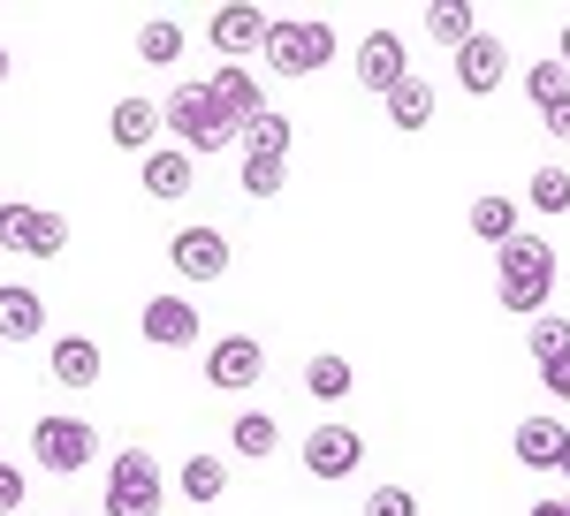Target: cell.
Segmentation results:
<instances>
[{
  "mask_svg": "<svg viewBox=\"0 0 570 516\" xmlns=\"http://www.w3.org/2000/svg\"><path fill=\"white\" fill-rule=\"evenodd\" d=\"M548 297H556V244L548 236H518L494 258V304L518 311V319H540Z\"/></svg>",
  "mask_w": 570,
  "mask_h": 516,
  "instance_id": "6da1fadb",
  "label": "cell"
},
{
  "mask_svg": "<svg viewBox=\"0 0 570 516\" xmlns=\"http://www.w3.org/2000/svg\"><path fill=\"white\" fill-rule=\"evenodd\" d=\"M160 115H168V129H176V152H228V145H244V122L228 115L214 99V85H183L160 99Z\"/></svg>",
  "mask_w": 570,
  "mask_h": 516,
  "instance_id": "7a4b0ae2",
  "label": "cell"
},
{
  "mask_svg": "<svg viewBox=\"0 0 570 516\" xmlns=\"http://www.w3.org/2000/svg\"><path fill=\"white\" fill-rule=\"evenodd\" d=\"M327 61H335V31L320 16H282L266 31V69L274 77H320Z\"/></svg>",
  "mask_w": 570,
  "mask_h": 516,
  "instance_id": "3957f363",
  "label": "cell"
},
{
  "mask_svg": "<svg viewBox=\"0 0 570 516\" xmlns=\"http://www.w3.org/2000/svg\"><path fill=\"white\" fill-rule=\"evenodd\" d=\"M99 516H160V464L145 448H122L107 464V509Z\"/></svg>",
  "mask_w": 570,
  "mask_h": 516,
  "instance_id": "277c9868",
  "label": "cell"
},
{
  "mask_svg": "<svg viewBox=\"0 0 570 516\" xmlns=\"http://www.w3.org/2000/svg\"><path fill=\"white\" fill-rule=\"evenodd\" d=\"M31 456H39L46 472L77 478L91 456H99V433H91L85 418H39V426H31Z\"/></svg>",
  "mask_w": 570,
  "mask_h": 516,
  "instance_id": "5b68a950",
  "label": "cell"
},
{
  "mask_svg": "<svg viewBox=\"0 0 570 516\" xmlns=\"http://www.w3.org/2000/svg\"><path fill=\"white\" fill-rule=\"evenodd\" d=\"M69 244V220L46 214V206H8L0 220V251H23V258H53Z\"/></svg>",
  "mask_w": 570,
  "mask_h": 516,
  "instance_id": "8992f818",
  "label": "cell"
},
{
  "mask_svg": "<svg viewBox=\"0 0 570 516\" xmlns=\"http://www.w3.org/2000/svg\"><path fill=\"white\" fill-rule=\"evenodd\" d=\"M137 335H145L153 349H190V335H206V327H198V304L190 297H145Z\"/></svg>",
  "mask_w": 570,
  "mask_h": 516,
  "instance_id": "52a82bcc",
  "label": "cell"
},
{
  "mask_svg": "<svg viewBox=\"0 0 570 516\" xmlns=\"http://www.w3.org/2000/svg\"><path fill=\"white\" fill-rule=\"evenodd\" d=\"M266 373V349L252 343V335H220L214 349H206V380L228 387V395H244V387H259Z\"/></svg>",
  "mask_w": 570,
  "mask_h": 516,
  "instance_id": "ba28073f",
  "label": "cell"
},
{
  "mask_svg": "<svg viewBox=\"0 0 570 516\" xmlns=\"http://www.w3.org/2000/svg\"><path fill=\"white\" fill-rule=\"evenodd\" d=\"M266 31H274V16H259V8H244V0H228V8H214V23H206V39L220 46V61H244L252 46L266 53Z\"/></svg>",
  "mask_w": 570,
  "mask_h": 516,
  "instance_id": "9c48e42d",
  "label": "cell"
},
{
  "mask_svg": "<svg viewBox=\"0 0 570 516\" xmlns=\"http://www.w3.org/2000/svg\"><path fill=\"white\" fill-rule=\"evenodd\" d=\"M518 464L525 472H563V456H570V426L563 418H548V410H532V418H518Z\"/></svg>",
  "mask_w": 570,
  "mask_h": 516,
  "instance_id": "30bf717a",
  "label": "cell"
},
{
  "mask_svg": "<svg viewBox=\"0 0 570 516\" xmlns=\"http://www.w3.org/2000/svg\"><path fill=\"white\" fill-rule=\"evenodd\" d=\"M168 266L190 274V281H220V274H228V236H220V228H176Z\"/></svg>",
  "mask_w": 570,
  "mask_h": 516,
  "instance_id": "8fae6325",
  "label": "cell"
},
{
  "mask_svg": "<svg viewBox=\"0 0 570 516\" xmlns=\"http://www.w3.org/2000/svg\"><path fill=\"white\" fill-rule=\"evenodd\" d=\"M525 99H532V115L548 122V137H570V69L563 61H532L525 69Z\"/></svg>",
  "mask_w": 570,
  "mask_h": 516,
  "instance_id": "7c38bea8",
  "label": "cell"
},
{
  "mask_svg": "<svg viewBox=\"0 0 570 516\" xmlns=\"http://www.w3.org/2000/svg\"><path fill=\"white\" fill-rule=\"evenodd\" d=\"M502 77H510V46L494 39V31H480V39L456 53V85L472 91V99H487V91H502Z\"/></svg>",
  "mask_w": 570,
  "mask_h": 516,
  "instance_id": "4fadbf2b",
  "label": "cell"
},
{
  "mask_svg": "<svg viewBox=\"0 0 570 516\" xmlns=\"http://www.w3.org/2000/svg\"><path fill=\"white\" fill-rule=\"evenodd\" d=\"M403 77H411V69H403V39H395V31H365V46H357V85L389 99Z\"/></svg>",
  "mask_w": 570,
  "mask_h": 516,
  "instance_id": "5bb4252c",
  "label": "cell"
},
{
  "mask_svg": "<svg viewBox=\"0 0 570 516\" xmlns=\"http://www.w3.org/2000/svg\"><path fill=\"white\" fill-rule=\"evenodd\" d=\"M357 456H365V440H357L351 426H320V433L305 440V472H312V478H351Z\"/></svg>",
  "mask_w": 570,
  "mask_h": 516,
  "instance_id": "9a60e30c",
  "label": "cell"
},
{
  "mask_svg": "<svg viewBox=\"0 0 570 516\" xmlns=\"http://www.w3.org/2000/svg\"><path fill=\"white\" fill-rule=\"evenodd\" d=\"M160 129H168V115H160L153 99H137V91H130V99H115V115H107V137H115L122 152H153Z\"/></svg>",
  "mask_w": 570,
  "mask_h": 516,
  "instance_id": "2e32d148",
  "label": "cell"
},
{
  "mask_svg": "<svg viewBox=\"0 0 570 516\" xmlns=\"http://www.w3.org/2000/svg\"><path fill=\"white\" fill-rule=\"evenodd\" d=\"M206 85H214V99H220V107H228V115H236L244 129L259 122V115H274V107H266V91L252 85V69H244V61H220Z\"/></svg>",
  "mask_w": 570,
  "mask_h": 516,
  "instance_id": "e0dca14e",
  "label": "cell"
},
{
  "mask_svg": "<svg viewBox=\"0 0 570 516\" xmlns=\"http://www.w3.org/2000/svg\"><path fill=\"white\" fill-rule=\"evenodd\" d=\"M46 365H53V380H61V387H91V380H99V343H91V335H53Z\"/></svg>",
  "mask_w": 570,
  "mask_h": 516,
  "instance_id": "ac0fdd59",
  "label": "cell"
},
{
  "mask_svg": "<svg viewBox=\"0 0 570 516\" xmlns=\"http://www.w3.org/2000/svg\"><path fill=\"white\" fill-rule=\"evenodd\" d=\"M0 335H8V343H39L46 335L39 289H8V281H0Z\"/></svg>",
  "mask_w": 570,
  "mask_h": 516,
  "instance_id": "d6986e66",
  "label": "cell"
},
{
  "mask_svg": "<svg viewBox=\"0 0 570 516\" xmlns=\"http://www.w3.org/2000/svg\"><path fill=\"white\" fill-rule=\"evenodd\" d=\"M472 236H480V244H494V251H510V244L525 236V228H518V206H510V198H494V190H487V198H472Z\"/></svg>",
  "mask_w": 570,
  "mask_h": 516,
  "instance_id": "ffe728a7",
  "label": "cell"
},
{
  "mask_svg": "<svg viewBox=\"0 0 570 516\" xmlns=\"http://www.w3.org/2000/svg\"><path fill=\"white\" fill-rule=\"evenodd\" d=\"M190 175H198L190 152H145V198H190Z\"/></svg>",
  "mask_w": 570,
  "mask_h": 516,
  "instance_id": "44dd1931",
  "label": "cell"
},
{
  "mask_svg": "<svg viewBox=\"0 0 570 516\" xmlns=\"http://www.w3.org/2000/svg\"><path fill=\"white\" fill-rule=\"evenodd\" d=\"M389 122L395 129H426L434 122V85H426V77H403V85L389 91Z\"/></svg>",
  "mask_w": 570,
  "mask_h": 516,
  "instance_id": "7402d4cb",
  "label": "cell"
},
{
  "mask_svg": "<svg viewBox=\"0 0 570 516\" xmlns=\"http://www.w3.org/2000/svg\"><path fill=\"white\" fill-rule=\"evenodd\" d=\"M176 486H183V502H220L228 494V464L220 456H190L176 472Z\"/></svg>",
  "mask_w": 570,
  "mask_h": 516,
  "instance_id": "603a6c76",
  "label": "cell"
},
{
  "mask_svg": "<svg viewBox=\"0 0 570 516\" xmlns=\"http://www.w3.org/2000/svg\"><path fill=\"white\" fill-rule=\"evenodd\" d=\"M426 31H434L441 46H456V53H464V46L480 39V16H472L464 0H441V8H426Z\"/></svg>",
  "mask_w": 570,
  "mask_h": 516,
  "instance_id": "cb8c5ba5",
  "label": "cell"
},
{
  "mask_svg": "<svg viewBox=\"0 0 570 516\" xmlns=\"http://www.w3.org/2000/svg\"><path fill=\"white\" fill-rule=\"evenodd\" d=\"M351 380H357L351 357H312V365H305V395H312V403H343Z\"/></svg>",
  "mask_w": 570,
  "mask_h": 516,
  "instance_id": "d4e9b609",
  "label": "cell"
},
{
  "mask_svg": "<svg viewBox=\"0 0 570 516\" xmlns=\"http://www.w3.org/2000/svg\"><path fill=\"white\" fill-rule=\"evenodd\" d=\"M274 440H282V426H274L266 410H244V418L228 426V448H236V456H252V464H259V456H274Z\"/></svg>",
  "mask_w": 570,
  "mask_h": 516,
  "instance_id": "484cf974",
  "label": "cell"
},
{
  "mask_svg": "<svg viewBox=\"0 0 570 516\" xmlns=\"http://www.w3.org/2000/svg\"><path fill=\"white\" fill-rule=\"evenodd\" d=\"M525 349H532V365H556V357H570V319L540 311V319L525 327Z\"/></svg>",
  "mask_w": 570,
  "mask_h": 516,
  "instance_id": "4316f807",
  "label": "cell"
},
{
  "mask_svg": "<svg viewBox=\"0 0 570 516\" xmlns=\"http://www.w3.org/2000/svg\"><path fill=\"white\" fill-rule=\"evenodd\" d=\"M289 137H297L289 115H259V122L244 129V152H252V160H282V152H289Z\"/></svg>",
  "mask_w": 570,
  "mask_h": 516,
  "instance_id": "83f0119b",
  "label": "cell"
},
{
  "mask_svg": "<svg viewBox=\"0 0 570 516\" xmlns=\"http://www.w3.org/2000/svg\"><path fill=\"white\" fill-rule=\"evenodd\" d=\"M137 53H145L153 69H168V61L183 53V23H168V16H153V23L137 31Z\"/></svg>",
  "mask_w": 570,
  "mask_h": 516,
  "instance_id": "f1b7e54d",
  "label": "cell"
},
{
  "mask_svg": "<svg viewBox=\"0 0 570 516\" xmlns=\"http://www.w3.org/2000/svg\"><path fill=\"white\" fill-rule=\"evenodd\" d=\"M236 182H244V198H282V182H289V160H252V152H244Z\"/></svg>",
  "mask_w": 570,
  "mask_h": 516,
  "instance_id": "f546056e",
  "label": "cell"
},
{
  "mask_svg": "<svg viewBox=\"0 0 570 516\" xmlns=\"http://www.w3.org/2000/svg\"><path fill=\"white\" fill-rule=\"evenodd\" d=\"M532 214H570V175L563 168H532Z\"/></svg>",
  "mask_w": 570,
  "mask_h": 516,
  "instance_id": "4dcf8cb0",
  "label": "cell"
},
{
  "mask_svg": "<svg viewBox=\"0 0 570 516\" xmlns=\"http://www.w3.org/2000/svg\"><path fill=\"white\" fill-rule=\"evenodd\" d=\"M357 516H419V502H411V486H373Z\"/></svg>",
  "mask_w": 570,
  "mask_h": 516,
  "instance_id": "1f68e13d",
  "label": "cell"
},
{
  "mask_svg": "<svg viewBox=\"0 0 570 516\" xmlns=\"http://www.w3.org/2000/svg\"><path fill=\"white\" fill-rule=\"evenodd\" d=\"M540 387H548L556 403H570V357H556V365H540Z\"/></svg>",
  "mask_w": 570,
  "mask_h": 516,
  "instance_id": "d6a6232c",
  "label": "cell"
},
{
  "mask_svg": "<svg viewBox=\"0 0 570 516\" xmlns=\"http://www.w3.org/2000/svg\"><path fill=\"white\" fill-rule=\"evenodd\" d=\"M23 509V472H0V516Z\"/></svg>",
  "mask_w": 570,
  "mask_h": 516,
  "instance_id": "836d02e7",
  "label": "cell"
},
{
  "mask_svg": "<svg viewBox=\"0 0 570 516\" xmlns=\"http://www.w3.org/2000/svg\"><path fill=\"white\" fill-rule=\"evenodd\" d=\"M532 516H570V494H548V502H532Z\"/></svg>",
  "mask_w": 570,
  "mask_h": 516,
  "instance_id": "e575fe53",
  "label": "cell"
},
{
  "mask_svg": "<svg viewBox=\"0 0 570 516\" xmlns=\"http://www.w3.org/2000/svg\"><path fill=\"white\" fill-rule=\"evenodd\" d=\"M563 69H570V23H563Z\"/></svg>",
  "mask_w": 570,
  "mask_h": 516,
  "instance_id": "d590c367",
  "label": "cell"
},
{
  "mask_svg": "<svg viewBox=\"0 0 570 516\" xmlns=\"http://www.w3.org/2000/svg\"><path fill=\"white\" fill-rule=\"evenodd\" d=\"M0 85H8V46H0Z\"/></svg>",
  "mask_w": 570,
  "mask_h": 516,
  "instance_id": "8d00e7d4",
  "label": "cell"
},
{
  "mask_svg": "<svg viewBox=\"0 0 570 516\" xmlns=\"http://www.w3.org/2000/svg\"><path fill=\"white\" fill-rule=\"evenodd\" d=\"M563 478H570V456H563Z\"/></svg>",
  "mask_w": 570,
  "mask_h": 516,
  "instance_id": "74e56055",
  "label": "cell"
},
{
  "mask_svg": "<svg viewBox=\"0 0 570 516\" xmlns=\"http://www.w3.org/2000/svg\"><path fill=\"white\" fill-rule=\"evenodd\" d=\"M0 472H8V456H0Z\"/></svg>",
  "mask_w": 570,
  "mask_h": 516,
  "instance_id": "f35d334b",
  "label": "cell"
},
{
  "mask_svg": "<svg viewBox=\"0 0 570 516\" xmlns=\"http://www.w3.org/2000/svg\"><path fill=\"white\" fill-rule=\"evenodd\" d=\"M0 220H8V206H0Z\"/></svg>",
  "mask_w": 570,
  "mask_h": 516,
  "instance_id": "ab89813d",
  "label": "cell"
}]
</instances>
